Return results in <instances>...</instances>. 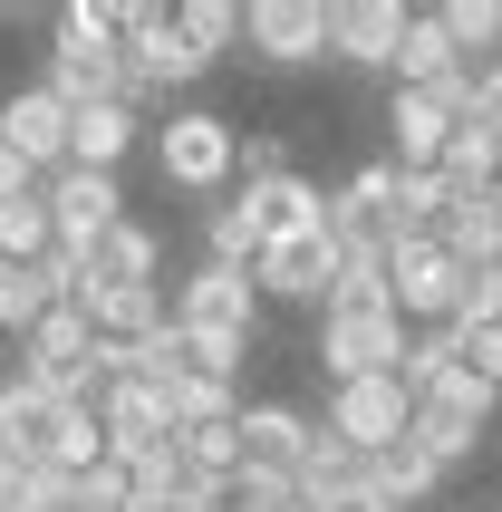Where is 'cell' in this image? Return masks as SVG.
I'll list each match as a JSON object with an SVG mask.
<instances>
[{
	"label": "cell",
	"mask_w": 502,
	"mask_h": 512,
	"mask_svg": "<svg viewBox=\"0 0 502 512\" xmlns=\"http://www.w3.org/2000/svg\"><path fill=\"white\" fill-rule=\"evenodd\" d=\"M20 377L49 387V397H68V406H97V387H107V339H97V319H87L78 300H58V310L20 339Z\"/></svg>",
	"instance_id": "obj_1"
},
{
	"label": "cell",
	"mask_w": 502,
	"mask_h": 512,
	"mask_svg": "<svg viewBox=\"0 0 502 512\" xmlns=\"http://www.w3.org/2000/svg\"><path fill=\"white\" fill-rule=\"evenodd\" d=\"M155 174H165L174 194H223V184H242V126L213 116V107H174L155 126Z\"/></svg>",
	"instance_id": "obj_2"
},
{
	"label": "cell",
	"mask_w": 502,
	"mask_h": 512,
	"mask_svg": "<svg viewBox=\"0 0 502 512\" xmlns=\"http://www.w3.org/2000/svg\"><path fill=\"white\" fill-rule=\"evenodd\" d=\"M493 406H502L493 377L454 368V377H435V387L416 397V426H406V445H416L425 464H445V474H454V464H464L483 435H493Z\"/></svg>",
	"instance_id": "obj_3"
},
{
	"label": "cell",
	"mask_w": 502,
	"mask_h": 512,
	"mask_svg": "<svg viewBox=\"0 0 502 512\" xmlns=\"http://www.w3.org/2000/svg\"><path fill=\"white\" fill-rule=\"evenodd\" d=\"M406 319L377 310V319H348V310H319V339H309V358H319V377L329 387H358V377H396V358H406Z\"/></svg>",
	"instance_id": "obj_4"
},
{
	"label": "cell",
	"mask_w": 502,
	"mask_h": 512,
	"mask_svg": "<svg viewBox=\"0 0 502 512\" xmlns=\"http://www.w3.org/2000/svg\"><path fill=\"white\" fill-rule=\"evenodd\" d=\"M174 329H194V339H261V290L251 271H223V261H194L184 290H174Z\"/></svg>",
	"instance_id": "obj_5"
},
{
	"label": "cell",
	"mask_w": 502,
	"mask_h": 512,
	"mask_svg": "<svg viewBox=\"0 0 502 512\" xmlns=\"http://www.w3.org/2000/svg\"><path fill=\"white\" fill-rule=\"evenodd\" d=\"M387 290H396V319H406V329H454L464 271H454V252L435 242V232H416V242L387 252Z\"/></svg>",
	"instance_id": "obj_6"
},
{
	"label": "cell",
	"mask_w": 502,
	"mask_h": 512,
	"mask_svg": "<svg viewBox=\"0 0 502 512\" xmlns=\"http://www.w3.org/2000/svg\"><path fill=\"white\" fill-rule=\"evenodd\" d=\"M329 281H338V242H329L319 223H309V232H280V242H261V261H251V290H261V300L329 310Z\"/></svg>",
	"instance_id": "obj_7"
},
{
	"label": "cell",
	"mask_w": 502,
	"mask_h": 512,
	"mask_svg": "<svg viewBox=\"0 0 502 512\" xmlns=\"http://www.w3.org/2000/svg\"><path fill=\"white\" fill-rule=\"evenodd\" d=\"M319 426L338 435V445H358V455H387V445H406V426H416V397L396 387V377H358V387H329V416Z\"/></svg>",
	"instance_id": "obj_8"
},
{
	"label": "cell",
	"mask_w": 502,
	"mask_h": 512,
	"mask_svg": "<svg viewBox=\"0 0 502 512\" xmlns=\"http://www.w3.org/2000/svg\"><path fill=\"white\" fill-rule=\"evenodd\" d=\"M242 39L261 68H309V58H329V0H251Z\"/></svg>",
	"instance_id": "obj_9"
},
{
	"label": "cell",
	"mask_w": 502,
	"mask_h": 512,
	"mask_svg": "<svg viewBox=\"0 0 502 512\" xmlns=\"http://www.w3.org/2000/svg\"><path fill=\"white\" fill-rule=\"evenodd\" d=\"M97 426H107V464H145L155 445H174V406L145 377H107L97 387Z\"/></svg>",
	"instance_id": "obj_10"
},
{
	"label": "cell",
	"mask_w": 502,
	"mask_h": 512,
	"mask_svg": "<svg viewBox=\"0 0 502 512\" xmlns=\"http://www.w3.org/2000/svg\"><path fill=\"white\" fill-rule=\"evenodd\" d=\"M406 0H329V58H348V68H377V78H396V49H406Z\"/></svg>",
	"instance_id": "obj_11"
},
{
	"label": "cell",
	"mask_w": 502,
	"mask_h": 512,
	"mask_svg": "<svg viewBox=\"0 0 502 512\" xmlns=\"http://www.w3.org/2000/svg\"><path fill=\"white\" fill-rule=\"evenodd\" d=\"M309 435H319L309 406H290V397H242V474H290V484H300Z\"/></svg>",
	"instance_id": "obj_12"
},
{
	"label": "cell",
	"mask_w": 502,
	"mask_h": 512,
	"mask_svg": "<svg viewBox=\"0 0 502 512\" xmlns=\"http://www.w3.org/2000/svg\"><path fill=\"white\" fill-rule=\"evenodd\" d=\"M0 145H10V155L39 174V184H49V174L68 165V107H58L39 78H29V87H10V97H0Z\"/></svg>",
	"instance_id": "obj_13"
},
{
	"label": "cell",
	"mask_w": 502,
	"mask_h": 512,
	"mask_svg": "<svg viewBox=\"0 0 502 512\" xmlns=\"http://www.w3.org/2000/svg\"><path fill=\"white\" fill-rule=\"evenodd\" d=\"M58 426H68V397H49V387H29L20 368L0 377V455H10V464H49Z\"/></svg>",
	"instance_id": "obj_14"
},
{
	"label": "cell",
	"mask_w": 502,
	"mask_h": 512,
	"mask_svg": "<svg viewBox=\"0 0 502 512\" xmlns=\"http://www.w3.org/2000/svg\"><path fill=\"white\" fill-rule=\"evenodd\" d=\"M155 271H165V232L126 213V223H116L107 242L87 252V271L68 281V300H87V290H126V281H155Z\"/></svg>",
	"instance_id": "obj_15"
},
{
	"label": "cell",
	"mask_w": 502,
	"mask_h": 512,
	"mask_svg": "<svg viewBox=\"0 0 502 512\" xmlns=\"http://www.w3.org/2000/svg\"><path fill=\"white\" fill-rule=\"evenodd\" d=\"M78 310L97 319L107 348H136V339H155V329L174 319V300H165V281H126V290H87Z\"/></svg>",
	"instance_id": "obj_16"
},
{
	"label": "cell",
	"mask_w": 502,
	"mask_h": 512,
	"mask_svg": "<svg viewBox=\"0 0 502 512\" xmlns=\"http://www.w3.org/2000/svg\"><path fill=\"white\" fill-rule=\"evenodd\" d=\"M136 136H145V116L116 97V107H78L68 116V165L78 174H116L126 155H136Z\"/></svg>",
	"instance_id": "obj_17"
},
{
	"label": "cell",
	"mask_w": 502,
	"mask_h": 512,
	"mask_svg": "<svg viewBox=\"0 0 502 512\" xmlns=\"http://www.w3.org/2000/svg\"><path fill=\"white\" fill-rule=\"evenodd\" d=\"M435 242L454 252V271H493L502 261V184L493 194H454L445 223H435Z\"/></svg>",
	"instance_id": "obj_18"
},
{
	"label": "cell",
	"mask_w": 502,
	"mask_h": 512,
	"mask_svg": "<svg viewBox=\"0 0 502 512\" xmlns=\"http://www.w3.org/2000/svg\"><path fill=\"white\" fill-rule=\"evenodd\" d=\"M445 136H454V116L435 107V97H416V87H396V97H387V145H396V165H406V174H435V165H445Z\"/></svg>",
	"instance_id": "obj_19"
},
{
	"label": "cell",
	"mask_w": 502,
	"mask_h": 512,
	"mask_svg": "<svg viewBox=\"0 0 502 512\" xmlns=\"http://www.w3.org/2000/svg\"><path fill=\"white\" fill-rule=\"evenodd\" d=\"M242 213L261 223V242H280V232H309V223H319V213H329V194L290 165V174H271V184H242Z\"/></svg>",
	"instance_id": "obj_20"
},
{
	"label": "cell",
	"mask_w": 502,
	"mask_h": 512,
	"mask_svg": "<svg viewBox=\"0 0 502 512\" xmlns=\"http://www.w3.org/2000/svg\"><path fill=\"white\" fill-rule=\"evenodd\" d=\"M39 87H49L68 116H78V107H116V97H126V78H116V49H107V58H97V49H49Z\"/></svg>",
	"instance_id": "obj_21"
},
{
	"label": "cell",
	"mask_w": 502,
	"mask_h": 512,
	"mask_svg": "<svg viewBox=\"0 0 502 512\" xmlns=\"http://www.w3.org/2000/svg\"><path fill=\"white\" fill-rule=\"evenodd\" d=\"M348 493H367V455L319 426V435H309V455H300V503L329 512V503H348Z\"/></svg>",
	"instance_id": "obj_22"
},
{
	"label": "cell",
	"mask_w": 502,
	"mask_h": 512,
	"mask_svg": "<svg viewBox=\"0 0 502 512\" xmlns=\"http://www.w3.org/2000/svg\"><path fill=\"white\" fill-rule=\"evenodd\" d=\"M58 300H68V271H58V261H29V271L0 261V329H10V339H29Z\"/></svg>",
	"instance_id": "obj_23"
},
{
	"label": "cell",
	"mask_w": 502,
	"mask_h": 512,
	"mask_svg": "<svg viewBox=\"0 0 502 512\" xmlns=\"http://www.w3.org/2000/svg\"><path fill=\"white\" fill-rule=\"evenodd\" d=\"M329 310H348V319H377V310H396V290H387V252H338V281H329Z\"/></svg>",
	"instance_id": "obj_24"
},
{
	"label": "cell",
	"mask_w": 502,
	"mask_h": 512,
	"mask_svg": "<svg viewBox=\"0 0 502 512\" xmlns=\"http://www.w3.org/2000/svg\"><path fill=\"white\" fill-rule=\"evenodd\" d=\"M493 165H502V136L464 116V126L445 136V165L435 174H445V194H493Z\"/></svg>",
	"instance_id": "obj_25"
},
{
	"label": "cell",
	"mask_w": 502,
	"mask_h": 512,
	"mask_svg": "<svg viewBox=\"0 0 502 512\" xmlns=\"http://www.w3.org/2000/svg\"><path fill=\"white\" fill-rule=\"evenodd\" d=\"M435 20H445V39H454L464 68H493L502 58V0H445Z\"/></svg>",
	"instance_id": "obj_26"
},
{
	"label": "cell",
	"mask_w": 502,
	"mask_h": 512,
	"mask_svg": "<svg viewBox=\"0 0 502 512\" xmlns=\"http://www.w3.org/2000/svg\"><path fill=\"white\" fill-rule=\"evenodd\" d=\"M165 406H174V435H184V426H232V416H242V387H232V377H194V368H184L165 387Z\"/></svg>",
	"instance_id": "obj_27"
},
{
	"label": "cell",
	"mask_w": 502,
	"mask_h": 512,
	"mask_svg": "<svg viewBox=\"0 0 502 512\" xmlns=\"http://www.w3.org/2000/svg\"><path fill=\"white\" fill-rule=\"evenodd\" d=\"M367 484L387 493V503H396V512H416V503H425V493L445 484V464H425V455H416V445H387V455H367Z\"/></svg>",
	"instance_id": "obj_28"
},
{
	"label": "cell",
	"mask_w": 502,
	"mask_h": 512,
	"mask_svg": "<svg viewBox=\"0 0 502 512\" xmlns=\"http://www.w3.org/2000/svg\"><path fill=\"white\" fill-rule=\"evenodd\" d=\"M174 455L194 464L203 484L232 493V474H242V416H232V426H184V435H174Z\"/></svg>",
	"instance_id": "obj_29"
},
{
	"label": "cell",
	"mask_w": 502,
	"mask_h": 512,
	"mask_svg": "<svg viewBox=\"0 0 502 512\" xmlns=\"http://www.w3.org/2000/svg\"><path fill=\"white\" fill-rule=\"evenodd\" d=\"M445 68H454L445 20H435V10H416V20H406V49H396V87H435Z\"/></svg>",
	"instance_id": "obj_30"
},
{
	"label": "cell",
	"mask_w": 502,
	"mask_h": 512,
	"mask_svg": "<svg viewBox=\"0 0 502 512\" xmlns=\"http://www.w3.org/2000/svg\"><path fill=\"white\" fill-rule=\"evenodd\" d=\"M203 261H223V271H251V261H261V223L242 213V194L203 213Z\"/></svg>",
	"instance_id": "obj_31"
},
{
	"label": "cell",
	"mask_w": 502,
	"mask_h": 512,
	"mask_svg": "<svg viewBox=\"0 0 502 512\" xmlns=\"http://www.w3.org/2000/svg\"><path fill=\"white\" fill-rule=\"evenodd\" d=\"M49 242H58V223H49V203L39 194H20V203H0V261H49Z\"/></svg>",
	"instance_id": "obj_32"
},
{
	"label": "cell",
	"mask_w": 502,
	"mask_h": 512,
	"mask_svg": "<svg viewBox=\"0 0 502 512\" xmlns=\"http://www.w3.org/2000/svg\"><path fill=\"white\" fill-rule=\"evenodd\" d=\"M464 368V339H454V329H416V339H406V358H396V387H406V397H425V387H435V377H454Z\"/></svg>",
	"instance_id": "obj_33"
},
{
	"label": "cell",
	"mask_w": 502,
	"mask_h": 512,
	"mask_svg": "<svg viewBox=\"0 0 502 512\" xmlns=\"http://www.w3.org/2000/svg\"><path fill=\"white\" fill-rule=\"evenodd\" d=\"M174 29H184L203 58H223V49H242V0H184Z\"/></svg>",
	"instance_id": "obj_34"
},
{
	"label": "cell",
	"mask_w": 502,
	"mask_h": 512,
	"mask_svg": "<svg viewBox=\"0 0 502 512\" xmlns=\"http://www.w3.org/2000/svg\"><path fill=\"white\" fill-rule=\"evenodd\" d=\"M58 49H97L107 58L116 49V0H68V10H58Z\"/></svg>",
	"instance_id": "obj_35"
},
{
	"label": "cell",
	"mask_w": 502,
	"mask_h": 512,
	"mask_svg": "<svg viewBox=\"0 0 502 512\" xmlns=\"http://www.w3.org/2000/svg\"><path fill=\"white\" fill-rule=\"evenodd\" d=\"M493 319H502V261L464 271V300H454V329H493Z\"/></svg>",
	"instance_id": "obj_36"
},
{
	"label": "cell",
	"mask_w": 502,
	"mask_h": 512,
	"mask_svg": "<svg viewBox=\"0 0 502 512\" xmlns=\"http://www.w3.org/2000/svg\"><path fill=\"white\" fill-rule=\"evenodd\" d=\"M454 339H464V368L502 387V319H493V329H454Z\"/></svg>",
	"instance_id": "obj_37"
},
{
	"label": "cell",
	"mask_w": 502,
	"mask_h": 512,
	"mask_svg": "<svg viewBox=\"0 0 502 512\" xmlns=\"http://www.w3.org/2000/svg\"><path fill=\"white\" fill-rule=\"evenodd\" d=\"M271 174H290V145H280V136H251L242 145V184H271Z\"/></svg>",
	"instance_id": "obj_38"
},
{
	"label": "cell",
	"mask_w": 502,
	"mask_h": 512,
	"mask_svg": "<svg viewBox=\"0 0 502 512\" xmlns=\"http://www.w3.org/2000/svg\"><path fill=\"white\" fill-rule=\"evenodd\" d=\"M474 126H493V136H502V58H493V68H483V97H474Z\"/></svg>",
	"instance_id": "obj_39"
},
{
	"label": "cell",
	"mask_w": 502,
	"mask_h": 512,
	"mask_svg": "<svg viewBox=\"0 0 502 512\" xmlns=\"http://www.w3.org/2000/svg\"><path fill=\"white\" fill-rule=\"evenodd\" d=\"M20 194H39V174H29L20 155H10V145H0V203H20Z\"/></svg>",
	"instance_id": "obj_40"
},
{
	"label": "cell",
	"mask_w": 502,
	"mask_h": 512,
	"mask_svg": "<svg viewBox=\"0 0 502 512\" xmlns=\"http://www.w3.org/2000/svg\"><path fill=\"white\" fill-rule=\"evenodd\" d=\"M20 484H29V464H10V455H0V512H20Z\"/></svg>",
	"instance_id": "obj_41"
},
{
	"label": "cell",
	"mask_w": 502,
	"mask_h": 512,
	"mask_svg": "<svg viewBox=\"0 0 502 512\" xmlns=\"http://www.w3.org/2000/svg\"><path fill=\"white\" fill-rule=\"evenodd\" d=\"M329 512H396V503H387L377 484H367V493H348V503H329Z\"/></svg>",
	"instance_id": "obj_42"
},
{
	"label": "cell",
	"mask_w": 502,
	"mask_h": 512,
	"mask_svg": "<svg viewBox=\"0 0 502 512\" xmlns=\"http://www.w3.org/2000/svg\"><path fill=\"white\" fill-rule=\"evenodd\" d=\"M464 512H502V503H464Z\"/></svg>",
	"instance_id": "obj_43"
},
{
	"label": "cell",
	"mask_w": 502,
	"mask_h": 512,
	"mask_svg": "<svg viewBox=\"0 0 502 512\" xmlns=\"http://www.w3.org/2000/svg\"><path fill=\"white\" fill-rule=\"evenodd\" d=\"M493 184H502V165H493Z\"/></svg>",
	"instance_id": "obj_44"
}]
</instances>
